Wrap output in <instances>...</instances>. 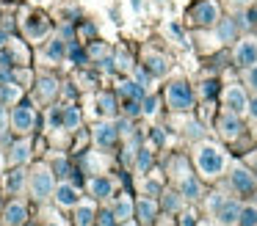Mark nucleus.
I'll use <instances>...</instances> for the list:
<instances>
[{
  "label": "nucleus",
  "mask_w": 257,
  "mask_h": 226,
  "mask_svg": "<svg viewBox=\"0 0 257 226\" xmlns=\"http://www.w3.org/2000/svg\"><path fill=\"white\" fill-rule=\"evenodd\" d=\"M191 17H194L196 25H205V28L207 25H216V22H218V6H216V0H205V3L194 6Z\"/></svg>",
  "instance_id": "7ed1b4c3"
},
{
  "label": "nucleus",
  "mask_w": 257,
  "mask_h": 226,
  "mask_svg": "<svg viewBox=\"0 0 257 226\" xmlns=\"http://www.w3.org/2000/svg\"><path fill=\"white\" fill-rule=\"evenodd\" d=\"M124 226H136V223H130V220H124Z\"/></svg>",
  "instance_id": "5fc2aeb1"
},
{
  "label": "nucleus",
  "mask_w": 257,
  "mask_h": 226,
  "mask_svg": "<svg viewBox=\"0 0 257 226\" xmlns=\"http://www.w3.org/2000/svg\"><path fill=\"white\" fill-rule=\"evenodd\" d=\"M216 91H218V83L216 80H205V83H202V97L210 99V97H216Z\"/></svg>",
  "instance_id": "f704fd0d"
},
{
  "label": "nucleus",
  "mask_w": 257,
  "mask_h": 226,
  "mask_svg": "<svg viewBox=\"0 0 257 226\" xmlns=\"http://www.w3.org/2000/svg\"><path fill=\"white\" fill-rule=\"evenodd\" d=\"M240 226H257V207L240 209Z\"/></svg>",
  "instance_id": "c85d7f7f"
},
{
  "label": "nucleus",
  "mask_w": 257,
  "mask_h": 226,
  "mask_svg": "<svg viewBox=\"0 0 257 226\" xmlns=\"http://www.w3.org/2000/svg\"><path fill=\"white\" fill-rule=\"evenodd\" d=\"M199 132H202V130H199V124H191V127H188V135H194V138H196Z\"/></svg>",
  "instance_id": "8fccbe9b"
},
{
  "label": "nucleus",
  "mask_w": 257,
  "mask_h": 226,
  "mask_svg": "<svg viewBox=\"0 0 257 226\" xmlns=\"http://www.w3.org/2000/svg\"><path fill=\"white\" fill-rule=\"evenodd\" d=\"M50 127H53V130L64 127V110H58V108H53V110H50Z\"/></svg>",
  "instance_id": "72a5a7b5"
},
{
  "label": "nucleus",
  "mask_w": 257,
  "mask_h": 226,
  "mask_svg": "<svg viewBox=\"0 0 257 226\" xmlns=\"http://www.w3.org/2000/svg\"><path fill=\"white\" fill-rule=\"evenodd\" d=\"M235 3H238V6H246V3H249V0H235Z\"/></svg>",
  "instance_id": "603ef678"
},
{
  "label": "nucleus",
  "mask_w": 257,
  "mask_h": 226,
  "mask_svg": "<svg viewBox=\"0 0 257 226\" xmlns=\"http://www.w3.org/2000/svg\"><path fill=\"white\" fill-rule=\"evenodd\" d=\"M246 80H249V86L257 91V64H254V66H249V72H246Z\"/></svg>",
  "instance_id": "a19ab883"
},
{
  "label": "nucleus",
  "mask_w": 257,
  "mask_h": 226,
  "mask_svg": "<svg viewBox=\"0 0 257 226\" xmlns=\"http://www.w3.org/2000/svg\"><path fill=\"white\" fill-rule=\"evenodd\" d=\"M227 108H229V113H243L249 108V99H246V94L238 86L227 88Z\"/></svg>",
  "instance_id": "1a4fd4ad"
},
{
  "label": "nucleus",
  "mask_w": 257,
  "mask_h": 226,
  "mask_svg": "<svg viewBox=\"0 0 257 226\" xmlns=\"http://www.w3.org/2000/svg\"><path fill=\"white\" fill-rule=\"evenodd\" d=\"M78 124H80V110L75 108V105L64 108V127H67V130H75Z\"/></svg>",
  "instance_id": "a878e982"
},
{
  "label": "nucleus",
  "mask_w": 257,
  "mask_h": 226,
  "mask_svg": "<svg viewBox=\"0 0 257 226\" xmlns=\"http://www.w3.org/2000/svg\"><path fill=\"white\" fill-rule=\"evenodd\" d=\"M0 165H3V163H0Z\"/></svg>",
  "instance_id": "4d7b16f0"
},
{
  "label": "nucleus",
  "mask_w": 257,
  "mask_h": 226,
  "mask_svg": "<svg viewBox=\"0 0 257 226\" xmlns=\"http://www.w3.org/2000/svg\"><path fill=\"white\" fill-rule=\"evenodd\" d=\"M124 113H127V116H139L141 113V99H124Z\"/></svg>",
  "instance_id": "2f4dec72"
},
{
  "label": "nucleus",
  "mask_w": 257,
  "mask_h": 226,
  "mask_svg": "<svg viewBox=\"0 0 257 226\" xmlns=\"http://www.w3.org/2000/svg\"><path fill=\"white\" fill-rule=\"evenodd\" d=\"M6 226H23L25 223V204H20V201H14V204H9L6 207Z\"/></svg>",
  "instance_id": "4468645a"
},
{
  "label": "nucleus",
  "mask_w": 257,
  "mask_h": 226,
  "mask_svg": "<svg viewBox=\"0 0 257 226\" xmlns=\"http://www.w3.org/2000/svg\"><path fill=\"white\" fill-rule=\"evenodd\" d=\"M56 91H58V83L53 77H39V97L50 99V97H56Z\"/></svg>",
  "instance_id": "b1692460"
},
{
  "label": "nucleus",
  "mask_w": 257,
  "mask_h": 226,
  "mask_svg": "<svg viewBox=\"0 0 257 226\" xmlns=\"http://www.w3.org/2000/svg\"><path fill=\"white\" fill-rule=\"evenodd\" d=\"M147 190H150V193H152V196H155V193H158V190H161V185H158V182H147Z\"/></svg>",
  "instance_id": "49530a36"
},
{
  "label": "nucleus",
  "mask_w": 257,
  "mask_h": 226,
  "mask_svg": "<svg viewBox=\"0 0 257 226\" xmlns=\"http://www.w3.org/2000/svg\"><path fill=\"white\" fill-rule=\"evenodd\" d=\"M50 226H58V223H50Z\"/></svg>",
  "instance_id": "6e6d98bb"
},
{
  "label": "nucleus",
  "mask_w": 257,
  "mask_h": 226,
  "mask_svg": "<svg viewBox=\"0 0 257 226\" xmlns=\"http://www.w3.org/2000/svg\"><path fill=\"white\" fill-rule=\"evenodd\" d=\"M196 165H199L202 174L216 176L224 171V154L218 152L216 146H202L199 152H196Z\"/></svg>",
  "instance_id": "f257e3e1"
},
{
  "label": "nucleus",
  "mask_w": 257,
  "mask_h": 226,
  "mask_svg": "<svg viewBox=\"0 0 257 226\" xmlns=\"http://www.w3.org/2000/svg\"><path fill=\"white\" fill-rule=\"evenodd\" d=\"M235 61H238L240 66H254L257 64V42L254 39L238 42V47H235Z\"/></svg>",
  "instance_id": "423d86ee"
},
{
  "label": "nucleus",
  "mask_w": 257,
  "mask_h": 226,
  "mask_svg": "<svg viewBox=\"0 0 257 226\" xmlns=\"http://www.w3.org/2000/svg\"><path fill=\"white\" fill-rule=\"evenodd\" d=\"M91 193L100 198L111 196V179H105V176H97V179H91Z\"/></svg>",
  "instance_id": "5701e85b"
},
{
  "label": "nucleus",
  "mask_w": 257,
  "mask_h": 226,
  "mask_svg": "<svg viewBox=\"0 0 257 226\" xmlns=\"http://www.w3.org/2000/svg\"><path fill=\"white\" fill-rule=\"evenodd\" d=\"M23 182H25V174H23V171H20V168H14L12 174L6 176V187H9V190H12V193L23 190Z\"/></svg>",
  "instance_id": "cd10ccee"
},
{
  "label": "nucleus",
  "mask_w": 257,
  "mask_h": 226,
  "mask_svg": "<svg viewBox=\"0 0 257 226\" xmlns=\"http://www.w3.org/2000/svg\"><path fill=\"white\" fill-rule=\"evenodd\" d=\"M216 33H218L221 42H235V20H218Z\"/></svg>",
  "instance_id": "6ab92c4d"
},
{
  "label": "nucleus",
  "mask_w": 257,
  "mask_h": 226,
  "mask_svg": "<svg viewBox=\"0 0 257 226\" xmlns=\"http://www.w3.org/2000/svg\"><path fill=\"white\" fill-rule=\"evenodd\" d=\"M202 193V185L194 179V176H183V196L185 198H199Z\"/></svg>",
  "instance_id": "4be33fe9"
},
{
  "label": "nucleus",
  "mask_w": 257,
  "mask_h": 226,
  "mask_svg": "<svg viewBox=\"0 0 257 226\" xmlns=\"http://www.w3.org/2000/svg\"><path fill=\"white\" fill-rule=\"evenodd\" d=\"M12 61H14V58H12V53H6V50L0 53V66H14Z\"/></svg>",
  "instance_id": "79ce46f5"
},
{
  "label": "nucleus",
  "mask_w": 257,
  "mask_h": 226,
  "mask_svg": "<svg viewBox=\"0 0 257 226\" xmlns=\"http://www.w3.org/2000/svg\"><path fill=\"white\" fill-rule=\"evenodd\" d=\"M116 135H119V130L113 124H105V121H102V124L94 127V141L100 143V146H105V149L116 143Z\"/></svg>",
  "instance_id": "9d476101"
},
{
  "label": "nucleus",
  "mask_w": 257,
  "mask_h": 226,
  "mask_svg": "<svg viewBox=\"0 0 257 226\" xmlns=\"http://www.w3.org/2000/svg\"><path fill=\"white\" fill-rule=\"evenodd\" d=\"M47 28H50V25H47L45 17H36L34 14V17H28V20H25V33H28L31 39H42L47 33Z\"/></svg>",
  "instance_id": "f8f14e48"
},
{
  "label": "nucleus",
  "mask_w": 257,
  "mask_h": 226,
  "mask_svg": "<svg viewBox=\"0 0 257 226\" xmlns=\"http://www.w3.org/2000/svg\"><path fill=\"white\" fill-rule=\"evenodd\" d=\"M9 157H12V163H14V165H23L25 160L31 157V141H20V143H14V146H12V154H9Z\"/></svg>",
  "instance_id": "dca6fc26"
},
{
  "label": "nucleus",
  "mask_w": 257,
  "mask_h": 226,
  "mask_svg": "<svg viewBox=\"0 0 257 226\" xmlns=\"http://www.w3.org/2000/svg\"><path fill=\"white\" fill-rule=\"evenodd\" d=\"M53 171H56V174L61 176V179H64V176H69V174H72V171H69V163H67L64 157H58V160H56V165H53Z\"/></svg>",
  "instance_id": "473e14b6"
},
{
  "label": "nucleus",
  "mask_w": 257,
  "mask_h": 226,
  "mask_svg": "<svg viewBox=\"0 0 257 226\" xmlns=\"http://www.w3.org/2000/svg\"><path fill=\"white\" fill-rule=\"evenodd\" d=\"M144 64H147V72H150L152 77H163L169 72V64H166V58L163 55H155V53H150L144 58Z\"/></svg>",
  "instance_id": "ddd939ff"
},
{
  "label": "nucleus",
  "mask_w": 257,
  "mask_h": 226,
  "mask_svg": "<svg viewBox=\"0 0 257 226\" xmlns=\"http://www.w3.org/2000/svg\"><path fill=\"white\" fill-rule=\"evenodd\" d=\"M3 42H6V36H3V33H0V44H3Z\"/></svg>",
  "instance_id": "864d4df0"
},
{
  "label": "nucleus",
  "mask_w": 257,
  "mask_h": 226,
  "mask_svg": "<svg viewBox=\"0 0 257 226\" xmlns=\"http://www.w3.org/2000/svg\"><path fill=\"white\" fill-rule=\"evenodd\" d=\"M20 99V88L17 86H3L0 88V102H17Z\"/></svg>",
  "instance_id": "c756f323"
},
{
  "label": "nucleus",
  "mask_w": 257,
  "mask_h": 226,
  "mask_svg": "<svg viewBox=\"0 0 257 226\" xmlns=\"http://www.w3.org/2000/svg\"><path fill=\"white\" fill-rule=\"evenodd\" d=\"M246 110H249V113L257 119V99H251V102H249V108H246Z\"/></svg>",
  "instance_id": "09e8293b"
},
{
  "label": "nucleus",
  "mask_w": 257,
  "mask_h": 226,
  "mask_svg": "<svg viewBox=\"0 0 257 226\" xmlns=\"http://www.w3.org/2000/svg\"><path fill=\"white\" fill-rule=\"evenodd\" d=\"M246 25H257V9H249V20H246Z\"/></svg>",
  "instance_id": "c03bdc74"
},
{
  "label": "nucleus",
  "mask_w": 257,
  "mask_h": 226,
  "mask_svg": "<svg viewBox=\"0 0 257 226\" xmlns=\"http://www.w3.org/2000/svg\"><path fill=\"white\" fill-rule=\"evenodd\" d=\"M34 108H31V102H20L17 108L12 110V124H14V130H20V132H28L31 127H34Z\"/></svg>",
  "instance_id": "20e7f679"
},
{
  "label": "nucleus",
  "mask_w": 257,
  "mask_h": 226,
  "mask_svg": "<svg viewBox=\"0 0 257 226\" xmlns=\"http://www.w3.org/2000/svg\"><path fill=\"white\" fill-rule=\"evenodd\" d=\"M136 212H139L141 220H152L158 215V204L152 201V198H141V201L136 204Z\"/></svg>",
  "instance_id": "a211bd4d"
},
{
  "label": "nucleus",
  "mask_w": 257,
  "mask_h": 226,
  "mask_svg": "<svg viewBox=\"0 0 257 226\" xmlns=\"http://www.w3.org/2000/svg\"><path fill=\"white\" fill-rule=\"evenodd\" d=\"M31 193H34V198H47L53 193V174L50 171H36L34 176H31Z\"/></svg>",
  "instance_id": "39448f33"
},
{
  "label": "nucleus",
  "mask_w": 257,
  "mask_h": 226,
  "mask_svg": "<svg viewBox=\"0 0 257 226\" xmlns=\"http://www.w3.org/2000/svg\"><path fill=\"white\" fill-rule=\"evenodd\" d=\"M113 215H116V220H122V223H124V220L133 215V204H130L127 198H119L116 207H113Z\"/></svg>",
  "instance_id": "bb28decb"
},
{
  "label": "nucleus",
  "mask_w": 257,
  "mask_h": 226,
  "mask_svg": "<svg viewBox=\"0 0 257 226\" xmlns=\"http://www.w3.org/2000/svg\"><path fill=\"white\" fill-rule=\"evenodd\" d=\"M136 165H139V171H150V165H152V154L147 152V149H141V152H139V160H136Z\"/></svg>",
  "instance_id": "7c9ffc66"
},
{
  "label": "nucleus",
  "mask_w": 257,
  "mask_h": 226,
  "mask_svg": "<svg viewBox=\"0 0 257 226\" xmlns=\"http://www.w3.org/2000/svg\"><path fill=\"white\" fill-rule=\"evenodd\" d=\"M183 226H196L194 215H183Z\"/></svg>",
  "instance_id": "de8ad7c7"
},
{
  "label": "nucleus",
  "mask_w": 257,
  "mask_h": 226,
  "mask_svg": "<svg viewBox=\"0 0 257 226\" xmlns=\"http://www.w3.org/2000/svg\"><path fill=\"white\" fill-rule=\"evenodd\" d=\"M91 220H94V207H91V204H80L78 212H75V223L78 226H91Z\"/></svg>",
  "instance_id": "aec40b11"
},
{
  "label": "nucleus",
  "mask_w": 257,
  "mask_h": 226,
  "mask_svg": "<svg viewBox=\"0 0 257 226\" xmlns=\"http://www.w3.org/2000/svg\"><path fill=\"white\" fill-rule=\"evenodd\" d=\"M56 198H58V204H61V207H75V204H78V187H72V185H58Z\"/></svg>",
  "instance_id": "2eb2a0df"
},
{
  "label": "nucleus",
  "mask_w": 257,
  "mask_h": 226,
  "mask_svg": "<svg viewBox=\"0 0 257 226\" xmlns=\"http://www.w3.org/2000/svg\"><path fill=\"white\" fill-rule=\"evenodd\" d=\"M97 110H100V116H113L116 113V99H113V94L102 91L100 97H97Z\"/></svg>",
  "instance_id": "f3484780"
},
{
  "label": "nucleus",
  "mask_w": 257,
  "mask_h": 226,
  "mask_svg": "<svg viewBox=\"0 0 257 226\" xmlns=\"http://www.w3.org/2000/svg\"><path fill=\"white\" fill-rule=\"evenodd\" d=\"M177 207H180V201L172 196V193H166V196H163V209H177Z\"/></svg>",
  "instance_id": "58836bf2"
},
{
  "label": "nucleus",
  "mask_w": 257,
  "mask_h": 226,
  "mask_svg": "<svg viewBox=\"0 0 257 226\" xmlns=\"http://www.w3.org/2000/svg\"><path fill=\"white\" fill-rule=\"evenodd\" d=\"M144 91L147 88L139 86L136 80H124L122 83V94H127V99H141V102H144Z\"/></svg>",
  "instance_id": "412c9836"
},
{
  "label": "nucleus",
  "mask_w": 257,
  "mask_h": 226,
  "mask_svg": "<svg viewBox=\"0 0 257 226\" xmlns=\"http://www.w3.org/2000/svg\"><path fill=\"white\" fill-rule=\"evenodd\" d=\"M116 130H119V132H124V135H127V132H130V121H119V124H116Z\"/></svg>",
  "instance_id": "a18cd8bd"
},
{
  "label": "nucleus",
  "mask_w": 257,
  "mask_h": 226,
  "mask_svg": "<svg viewBox=\"0 0 257 226\" xmlns=\"http://www.w3.org/2000/svg\"><path fill=\"white\" fill-rule=\"evenodd\" d=\"M229 182H232V187H235L238 193H251V190L257 187V179H254V176H251L246 168H235L232 176H229Z\"/></svg>",
  "instance_id": "0eeeda50"
},
{
  "label": "nucleus",
  "mask_w": 257,
  "mask_h": 226,
  "mask_svg": "<svg viewBox=\"0 0 257 226\" xmlns=\"http://www.w3.org/2000/svg\"><path fill=\"white\" fill-rule=\"evenodd\" d=\"M100 226H116V215H113V212H102L100 215Z\"/></svg>",
  "instance_id": "ea45409f"
},
{
  "label": "nucleus",
  "mask_w": 257,
  "mask_h": 226,
  "mask_svg": "<svg viewBox=\"0 0 257 226\" xmlns=\"http://www.w3.org/2000/svg\"><path fill=\"white\" fill-rule=\"evenodd\" d=\"M166 99H169V108H174V110H188L191 105H194V94H191V86H185L183 80L169 83Z\"/></svg>",
  "instance_id": "f03ea898"
},
{
  "label": "nucleus",
  "mask_w": 257,
  "mask_h": 226,
  "mask_svg": "<svg viewBox=\"0 0 257 226\" xmlns=\"http://www.w3.org/2000/svg\"><path fill=\"white\" fill-rule=\"evenodd\" d=\"M150 80H152V75L150 72H147V66H141V69H136V83H139V86H150Z\"/></svg>",
  "instance_id": "c9c22d12"
},
{
  "label": "nucleus",
  "mask_w": 257,
  "mask_h": 226,
  "mask_svg": "<svg viewBox=\"0 0 257 226\" xmlns=\"http://www.w3.org/2000/svg\"><path fill=\"white\" fill-rule=\"evenodd\" d=\"M207 207H210V209H218V207H221V198H218V193L210 198V201H207Z\"/></svg>",
  "instance_id": "37998d69"
},
{
  "label": "nucleus",
  "mask_w": 257,
  "mask_h": 226,
  "mask_svg": "<svg viewBox=\"0 0 257 226\" xmlns=\"http://www.w3.org/2000/svg\"><path fill=\"white\" fill-rule=\"evenodd\" d=\"M141 110H144L147 116H152L158 110V99L155 97H144V102H141Z\"/></svg>",
  "instance_id": "e433bc0d"
},
{
  "label": "nucleus",
  "mask_w": 257,
  "mask_h": 226,
  "mask_svg": "<svg viewBox=\"0 0 257 226\" xmlns=\"http://www.w3.org/2000/svg\"><path fill=\"white\" fill-rule=\"evenodd\" d=\"M130 6H133V11H141V0H130Z\"/></svg>",
  "instance_id": "3c124183"
},
{
  "label": "nucleus",
  "mask_w": 257,
  "mask_h": 226,
  "mask_svg": "<svg viewBox=\"0 0 257 226\" xmlns=\"http://www.w3.org/2000/svg\"><path fill=\"white\" fill-rule=\"evenodd\" d=\"M64 55H67V47H64L61 39H53L50 44H47V58L50 61H61Z\"/></svg>",
  "instance_id": "393cba45"
},
{
  "label": "nucleus",
  "mask_w": 257,
  "mask_h": 226,
  "mask_svg": "<svg viewBox=\"0 0 257 226\" xmlns=\"http://www.w3.org/2000/svg\"><path fill=\"white\" fill-rule=\"evenodd\" d=\"M218 130H221L224 138H238L240 130H243V124H240L238 113H229V116H224V119L218 121Z\"/></svg>",
  "instance_id": "9b49d317"
},
{
  "label": "nucleus",
  "mask_w": 257,
  "mask_h": 226,
  "mask_svg": "<svg viewBox=\"0 0 257 226\" xmlns=\"http://www.w3.org/2000/svg\"><path fill=\"white\" fill-rule=\"evenodd\" d=\"M240 204L238 201H221V207H218V223L224 226H232L235 220H240Z\"/></svg>",
  "instance_id": "6e6552de"
},
{
  "label": "nucleus",
  "mask_w": 257,
  "mask_h": 226,
  "mask_svg": "<svg viewBox=\"0 0 257 226\" xmlns=\"http://www.w3.org/2000/svg\"><path fill=\"white\" fill-rule=\"evenodd\" d=\"M69 58L78 61V64H83V61H86V53L78 47V44H72V47H69Z\"/></svg>",
  "instance_id": "4c0bfd02"
}]
</instances>
